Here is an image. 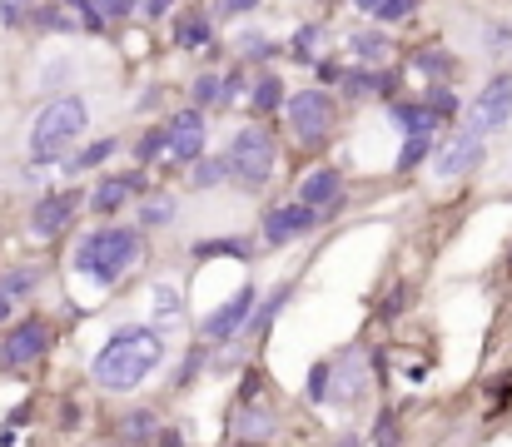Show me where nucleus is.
Here are the masks:
<instances>
[{
    "label": "nucleus",
    "mask_w": 512,
    "mask_h": 447,
    "mask_svg": "<svg viewBox=\"0 0 512 447\" xmlns=\"http://www.w3.org/2000/svg\"><path fill=\"white\" fill-rule=\"evenodd\" d=\"M294 199H304L309 209H319V214H324V224H329L343 204H348V199H343V169H334V164L309 169V174L299 179V194H294Z\"/></svg>",
    "instance_id": "nucleus-17"
},
{
    "label": "nucleus",
    "mask_w": 512,
    "mask_h": 447,
    "mask_svg": "<svg viewBox=\"0 0 512 447\" xmlns=\"http://www.w3.org/2000/svg\"><path fill=\"white\" fill-rule=\"evenodd\" d=\"M189 259H194V264H209V259L254 264V259H259V244H254L249 234H214V239H194V244H189Z\"/></svg>",
    "instance_id": "nucleus-23"
},
{
    "label": "nucleus",
    "mask_w": 512,
    "mask_h": 447,
    "mask_svg": "<svg viewBox=\"0 0 512 447\" xmlns=\"http://www.w3.org/2000/svg\"><path fill=\"white\" fill-rule=\"evenodd\" d=\"M170 154H165V164L174 169H189L194 159H204V145H209V120H204V110H174L170 120Z\"/></svg>",
    "instance_id": "nucleus-13"
},
{
    "label": "nucleus",
    "mask_w": 512,
    "mask_h": 447,
    "mask_svg": "<svg viewBox=\"0 0 512 447\" xmlns=\"http://www.w3.org/2000/svg\"><path fill=\"white\" fill-rule=\"evenodd\" d=\"M184 318H189V308H184V289L174 284V279H155L150 284V323L170 338L184 328Z\"/></svg>",
    "instance_id": "nucleus-21"
},
{
    "label": "nucleus",
    "mask_w": 512,
    "mask_h": 447,
    "mask_svg": "<svg viewBox=\"0 0 512 447\" xmlns=\"http://www.w3.org/2000/svg\"><path fill=\"white\" fill-rule=\"evenodd\" d=\"M145 254H150V244H145L140 224H95L75 239L70 269H75V279H85L95 289H120L145 264Z\"/></svg>",
    "instance_id": "nucleus-2"
},
{
    "label": "nucleus",
    "mask_w": 512,
    "mask_h": 447,
    "mask_svg": "<svg viewBox=\"0 0 512 447\" xmlns=\"http://www.w3.org/2000/svg\"><path fill=\"white\" fill-rule=\"evenodd\" d=\"M458 125H468V130H478V135H503L512 125V70H498V75H488L483 80V90L473 95V105L463 110V120Z\"/></svg>",
    "instance_id": "nucleus-9"
},
{
    "label": "nucleus",
    "mask_w": 512,
    "mask_h": 447,
    "mask_svg": "<svg viewBox=\"0 0 512 447\" xmlns=\"http://www.w3.org/2000/svg\"><path fill=\"white\" fill-rule=\"evenodd\" d=\"M373 353L363 348H343L339 358H329V388H324V403L319 408H358L373 388Z\"/></svg>",
    "instance_id": "nucleus-8"
},
{
    "label": "nucleus",
    "mask_w": 512,
    "mask_h": 447,
    "mask_svg": "<svg viewBox=\"0 0 512 447\" xmlns=\"http://www.w3.org/2000/svg\"><path fill=\"white\" fill-rule=\"evenodd\" d=\"M284 105H289L284 80H279L274 70H259L254 85H249V110H254V115H284Z\"/></svg>",
    "instance_id": "nucleus-26"
},
{
    "label": "nucleus",
    "mask_w": 512,
    "mask_h": 447,
    "mask_svg": "<svg viewBox=\"0 0 512 447\" xmlns=\"http://www.w3.org/2000/svg\"><path fill=\"white\" fill-rule=\"evenodd\" d=\"M150 184H145V169H125V174H105L95 189H90V209L100 219H115L130 199H145Z\"/></svg>",
    "instance_id": "nucleus-15"
},
{
    "label": "nucleus",
    "mask_w": 512,
    "mask_h": 447,
    "mask_svg": "<svg viewBox=\"0 0 512 447\" xmlns=\"http://www.w3.org/2000/svg\"><path fill=\"white\" fill-rule=\"evenodd\" d=\"M343 55L353 65H388L393 60V40H388L383 25H358V30L343 35Z\"/></svg>",
    "instance_id": "nucleus-22"
},
{
    "label": "nucleus",
    "mask_w": 512,
    "mask_h": 447,
    "mask_svg": "<svg viewBox=\"0 0 512 447\" xmlns=\"http://www.w3.org/2000/svg\"><path fill=\"white\" fill-rule=\"evenodd\" d=\"M483 159H488V135H478V130H468V125H453V130L443 135L438 154H433V179H438V184L468 179Z\"/></svg>",
    "instance_id": "nucleus-10"
},
{
    "label": "nucleus",
    "mask_w": 512,
    "mask_h": 447,
    "mask_svg": "<svg viewBox=\"0 0 512 447\" xmlns=\"http://www.w3.org/2000/svg\"><path fill=\"white\" fill-rule=\"evenodd\" d=\"M259 298H264V289H259L254 279H244L224 303H214V308L194 323V338H204V343H214V348L239 343V333L249 328V318H254V308H259Z\"/></svg>",
    "instance_id": "nucleus-7"
},
{
    "label": "nucleus",
    "mask_w": 512,
    "mask_h": 447,
    "mask_svg": "<svg viewBox=\"0 0 512 447\" xmlns=\"http://www.w3.org/2000/svg\"><path fill=\"white\" fill-rule=\"evenodd\" d=\"M508 174H512V164H508Z\"/></svg>",
    "instance_id": "nucleus-55"
},
{
    "label": "nucleus",
    "mask_w": 512,
    "mask_h": 447,
    "mask_svg": "<svg viewBox=\"0 0 512 447\" xmlns=\"http://www.w3.org/2000/svg\"><path fill=\"white\" fill-rule=\"evenodd\" d=\"M319 40H324V25H319V20H309V25H299V30H294L289 55H294V60H319Z\"/></svg>",
    "instance_id": "nucleus-39"
},
{
    "label": "nucleus",
    "mask_w": 512,
    "mask_h": 447,
    "mask_svg": "<svg viewBox=\"0 0 512 447\" xmlns=\"http://www.w3.org/2000/svg\"><path fill=\"white\" fill-rule=\"evenodd\" d=\"M284 125H289V140L299 149H319L334 140L339 130V100L319 85V90H294L289 105H284Z\"/></svg>",
    "instance_id": "nucleus-5"
},
{
    "label": "nucleus",
    "mask_w": 512,
    "mask_h": 447,
    "mask_svg": "<svg viewBox=\"0 0 512 447\" xmlns=\"http://www.w3.org/2000/svg\"><path fill=\"white\" fill-rule=\"evenodd\" d=\"M329 447H363V438H358V433H339Z\"/></svg>",
    "instance_id": "nucleus-52"
},
{
    "label": "nucleus",
    "mask_w": 512,
    "mask_h": 447,
    "mask_svg": "<svg viewBox=\"0 0 512 447\" xmlns=\"http://www.w3.org/2000/svg\"><path fill=\"white\" fill-rule=\"evenodd\" d=\"M85 199H90V194H80V189H45V194L35 199V209H30V239H35V244L60 239V234L75 224V214H80Z\"/></svg>",
    "instance_id": "nucleus-12"
},
{
    "label": "nucleus",
    "mask_w": 512,
    "mask_h": 447,
    "mask_svg": "<svg viewBox=\"0 0 512 447\" xmlns=\"http://www.w3.org/2000/svg\"><path fill=\"white\" fill-rule=\"evenodd\" d=\"M50 353H55V323L40 313H30L0 333V373H30Z\"/></svg>",
    "instance_id": "nucleus-6"
},
{
    "label": "nucleus",
    "mask_w": 512,
    "mask_h": 447,
    "mask_svg": "<svg viewBox=\"0 0 512 447\" xmlns=\"http://www.w3.org/2000/svg\"><path fill=\"white\" fill-rule=\"evenodd\" d=\"M229 438H239V443H269V438H279V413L264 398H234V408H229Z\"/></svg>",
    "instance_id": "nucleus-16"
},
{
    "label": "nucleus",
    "mask_w": 512,
    "mask_h": 447,
    "mask_svg": "<svg viewBox=\"0 0 512 447\" xmlns=\"http://www.w3.org/2000/svg\"><path fill=\"white\" fill-rule=\"evenodd\" d=\"M155 438H160V418H155L150 408H130V413L120 418V443L145 447V443H155Z\"/></svg>",
    "instance_id": "nucleus-32"
},
{
    "label": "nucleus",
    "mask_w": 512,
    "mask_h": 447,
    "mask_svg": "<svg viewBox=\"0 0 512 447\" xmlns=\"http://www.w3.org/2000/svg\"><path fill=\"white\" fill-rule=\"evenodd\" d=\"M368 438H373V447H403V423H398V413H378L373 418V428H368Z\"/></svg>",
    "instance_id": "nucleus-41"
},
{
    "label": "nucleus",
    "mask_w": 512,
    "mask_h": 447,
    "mask_svg": "<svg viewBox=\"0 0 512 447\" xmlns=\"http://www.w3.org/2000/svg\"><path fill=\"white\" fill-rule=\"evenodd\" d=\"M433 154H438V140H433V135H423V140H403L398 159H393V174H413V169H423Z\"/></svg>",
    "instance_id": "nucleus-37"
},
{
    "label": "nucleus",
    "mask_w": 512,
    "mask_h": 447,
    "mask_svg": "<svg viewBox=\"0 0 512 447\" xmlns=\"http://www.w3.org/2000/svg\"><path fill=\"white\" fill-rule=\"evenodd\" d=\"M224 179H234L229 174V154H209V159H194L189 164V189H199V194L204 189H219Z\"/></svg>",
    "instance_id": "nucleus-35"
},
{
    "label": "nucleus",
    "mask_w": 512,
    "mask_h": 447,
    "mask_svg": "<svg viewBox=\"0 0 512 447\" xmlns=\"http://www.w3.org/2000/svg\"><path fill=\"white\" fill-rule=\"evenodd\" d=\"M314 70H319V80H324V90H329V85H343V75H348V70H343L339 60H314Z\"/></svg>",
    "instance_id": "nucleus-46"
},
{
    "label": "nucleus",
    "mask_w": 512,
    "mask_h": 447,
    "mask_svg": "<svg viewBox=\"0 0 512 447\" xmlns=\"http://www.w3.org/2000/svg\"><path fill=\"white\" fill-rule=\"evenodd\" d=\"M294 294H299V284H294V279H284V284H279L274 294H264V298H259V308H254L249 328L239 333V343H259V338H264V333H269V328L279 323V313H284V308L294 303Z\"/></svg>",
    "instance_id": "nucleus-24"
},
{
    "label": "nucleus",
    "mask_w": 512,
    "mask_h": 447,
    "mask_svg": "<svg viewBox=\"0 0 512 447\" xmlns=\"http://www.w3.org/2000/svg\"><path fill=\"white\" fill-rule=\"evenodd\" d=\"M234 50H239V60H244V65H269V60L279 55V45H274L264 30H244Z\"/></svg>",
    "instance_id": "nucleus-38"
},
{
    "label": "nucleus",
    "mask_w": 512,
    "mask_h": 447,
    "mask_svg": "<svg viewBox=\"0 0 512 447\" xmlns=\"http://www.w3.org/2000/svg\"><path fill=\"white\" fill-rule=\"evenodd\" d=\"M224 80H229V100H224V105H234V100H239V95H244V90H249V85H254V80H249V75H244V70H229V75H224Z\"/></svg>",
    "instance_id": "nucleus-47"
},
{
    "label": "nucleus",
    "mask_w": 512,
    "mask_h": 447,
    "mask_svg": "<svg viewBox=\"0 0 512 447\" xmlns=\"http://www.w3.org/2000/svg\"><path fill=\"white\" fill-rule=\"evenodd\" d=\"M423 105H428L443 125H458V115H463V100H458L453 80H433V85L423 90Z\"/></svg>",
    "instance_id": "nucleus-33"
},
{
    "label": "nucleus",
    "mask_w": 512,
    "mask_h": 447,
    "mask_svg": "<svg viewBox=\"0 0 512 447\" xmlns=\"http://www.w3.org/2000/svg\"><path fill=\"white\" fill-rule=\"evenodd\" d=\"M388 125H393L403 140H423V135H433V140H438V135L448 130V125L423 105V95H413V100H388Z\"/></svg>",
    "instance_id": "nucleus-19"
},
{
    "label": "nucleus",
    "mask_w": 512,
    "mask_h": 447,
    "mask_svg": "<svg viewBox=\"0 0 512 447\" xmlns=\"http://www.w3.org/2000/svg\"><path fill=\"white\" fill-rule=\"evenodd\" d=\"M35 25H40V30H55V35H75V30H85V20H80L65 0L40 5V10H35Z\"/></svg>",
    "instance_id": "nucleus-36"
},
{
    "label": "nucleus",
    "mask_w": 512,
    "mask_h": 447,
    "mask_svg": "<svg viewBox=\"0 0 512 447\" xmlns=\"http://www.w3.org/2000/svg\"><path fill=\"white\" fill-rule=\"evenodd\" d=\"M75 80H80V60H75V55H50V60H40V70H35V85H40L45 100H50V95H70Z\"/></svg>",
    "instance_id": "nucleus-25"
},
{
    "label": "nucleus",
    "mask_w": 512,
    "mask_h": 447,
    "mask_svg": "<svg viewBox=\"0 0 512 447\" xmlns=\"http://www.w3.org/2000/svg\"><path fill=\"white\" fill-rule=\"evenodd\" d=\"M483 50H488V60H508L512 55V25L508 20H488V25H483Z\"/></svg>",
    "instance_id": "nucleus-40"
},
{
    "label": "nucleus",
    "mask_w": 512,
    "mask_h": 447,
    "mask_svg": "<svg viewBox=\"0 0 512 447\" xmlns=\"http://www.w3.org/2000/svg\"><path fill=\"white\" fill-rule=\"evenodd\" d=\"M224 100H229V80H224L219 70L194 75V85H189V105H194V110H219Z\"/></svg>",
    "instance_id": "nucleus-31"
},
{
    "label": "nucleus",
    "mask_w": 512,
    "mask_h": 447,
    "mask_svg": "<svg viewBox=\"0 0 512 447\" xmlns=\"http://www.w3.org/2000/svg\"><path fill=\"white\" fill-rule=\"evenodd\" d=\"M174 219H179V199H174V194H145V199H135V224H140L145 234L170 229Z\"/></svg>",
    "instance_id": "nucleus-27"
},
{
    "label": "nucleus",
    "mask_w": 512,
    "mask_h": 447,
    "mask_svg": "<svg viewBox=\"0 0 512 447\" xmlns=\"http://www.w3.org/2000/svg\"><path fill=\"white\" fill-rule=\"evenodd\" d=\"M174 5H179V0H145V5H140V15H145V20H165Z\"/></svg>",
    "instance_id": "nucleus-48"
},
{
    "label": "nucleus",
    "mask_w": 512,
    "mask_h": 447,
    "mask_svg": "<svg viewBox=\"0 0 512 447\" xmlns=\"http://www.w3.org/2000/svg\"><path fill=\"white\" fill-rule=\"evenodd\" d=\"M155 447H189V443H184V428H160Z\"/></svg>",
    "instance_id": "nucleus-50"
},
{
    "label": "nucleus",
    "mask_w": 512,
    "mask_h": 447,
    "mask_svg": "<svg viewBox=\"0 0 512 447\" xmlns=\"http://www.w3.org/2000/svg\"><path fill=\"white\" fill-rule=\"evenodd\" d=\"M229 447H269V443H239V438H229Z\"/></svg>",
    "instance_id": "nucleus-53"
},
{
    "label": "nucleus",
    "mask_w": 512,
    "mask_h": 447,
    "mask_svg": "<svg viewBox=\"0 0 512 447\" xmlns=\"http://www.w3.org/2000/svg\"><path fill=\"white\" fill-rule=\"evenodd\" d=\"M110 154H120V140L115 135H105V140H90V145H80L65 164H60V174L65 179H80V174H90V169H100Z\"/></svg>",
    "instance_id": "nucleus-28"
},
{
    "label": "nucleus",
    "mask_w": 512,
    "mask_h": 447,
    "mask_svg": "<svg viewBox=\"0 0 512 447\" xmlns=\"http://www.w3.org/2000/svg\"><path fill=\"white\" fill-rule=\"evenodd\" d=\"M319 224H324V214H319V209H309L304 199H284V204L264 209V224H259V244H264V249H284V244H294V239L314 234Z\"/></svg>",
    "instance_id": "nucleus-11"
},
{
    "label": "nucleus",
    "mask_w": 512,
    "mask_h": 447,
    "mask_svg": "<svg viewBox=\"0 0 512 447\" xmlns=\"http://www.w3.org/2000/svg\"><path fill=\"white\" fill-rule=\"evenodd\" d=\"M348 5L363 10V15H378V10H383V0H348Z\"/></svg>",
    "instance_id": "nucleus-51"
},
{
    "label": "nucleus",
    "mask_w": 512,
    "mask_h": 447,
    "mask_svg": "<svg viewBox=\"0 0 512 447\" xmlns=\"http://www.w3.org/2000/svg\"><path fill=\"white\" fill-rule=\"evenodd\" d=\"M95 5H100V15H105V20H125V15H130V5H125V0H95Z\"/></svg>",
    "instance_id": "nucleus-49"
},
{
    "label": "nucleus",
    "mask_w": 512,
    "mask_h": 447,
    "mask_svg": "<svg viewBox=\"0 0 512 447\" xmlns=\"http://www.w3.org/2000/svg\"><path fill=\"white\" fill-rule=\"evenodd\" d=\"M264 0H214V15L219 20H239V15H254Z\"/></svg>",
    "instance_id": "nucleus-44"
},
{
    "label": "nucleus",
    "mask_w": 512,
    "mask_h": 447,
    "mask_svg": "<svg viewBox=\"0 0 512 447\" xmlns=\"http://www.w3.org/2000/svg\"><path fill=\"white\" fill-rule=\"evenodd\" d=\"M40 284H45V269H40V264H5V269H0V333L10 328V318H15L30 298L40 294Z\"/></svg>",
    "instance_id": "nucleus-14"
},
{
    "label": "nucleus",
    "mask_w": 512,
    "mask_h": 447,
    "mask_svg": "<svg viewBox=\"0 0 512 447\" xmlns=\"http://www.w3.org/2000/svg\"><path fill=\"white\" fill-rule=\"evenodd\" d=\"M408 65L423 70L428 80H453V75H458V55H453L448 45H423V50L408 55Z\"/></svg>",
    "instance_id": "nucleus-29"
},
{
    "label": "nucleus",
    "mask_w": 512,
    "mask_h": 447,
    "mask_svg": "<svg viewBox=\"0 0 512 447\" xmlns=\"http://www.w3.org/2000/svg\"><path fill=\"white\" fill-rule=\"evenodd\" d=\"M125 5H130V10H140V5H145V0H125Z\"/></svg>",
    "instance_id": "nucleus-54"
},
{
    "label": "nucleus",
    "mask_w": 512,
    "mask_h": 447,
    "mask_svg": "<svg viewBox=\"0 0 512 447\" xmlns=\"http://www.w3.org/2000/svg\"><path fill=\"white\" fill-rule=\"evenodd\" d=\"M165 154H170V125H150V130H140L135 145H130V159H135L140 169L165 164Z\"/></svg>",
    "instance_id": "nucleus-30"
},
{
    "label": "nucleus",
    "mask_w": 512,
    "mask_h": 447,
    "mask_svg": "<svg viewBox=\"0 0 512 447\" xmlns=\"http://www.w3.org/2000/svg\"><path fill=\"white\" fill-rule=\"evenodd\" d=\"M214 25H219V15H214L209 5L174 10V20H170L174 50H214Z\"/></svg>",
    "instance_id": "nucleus-18"
},
{
    "label": "nucleus",
    "mask_w": 512,
    "mask_h": 447,
    "mask_svg": "<svg viewBox=\"0 0 512 447\" xmlns=\"http://www.w3.org/2000/svg\"><path fill=\"white\" fill-rule=\"evenodd\" d=\"M35 10H40L35 0H0V25L5 30H25L35 20Z\"/></svg>",
    "instance_id": "nucleus-43"
},
{
    "label": "nucleus",
    "mask_w": 512,
    "mask_h": 447,
    "mask_svg": "<svg viewBox=\"0 0 512 447\" xmlns=\"http://www.w3.org/2000/svg\"><path fill=\"white\" fill-rule=\"evenodd\" d=\"M413 10H418V0H383L378 20H383V25H398V20H408Z\"/></svg>",
    "instance_id": "nucleus-45"
},
{
    "label": "nucleus",
    "mask_w": 512,
    "mask_h": 447,
    "mask_svg": "<svg viewBox=\"0 0 512 447\" xmlns=\"http://www.w3.org/2000/svg\"><path fill=\"white\" fill-rule=\"evenodd\" d=\"M165 358H170V338L155 323H120L90 358V383L105 393H135L165 368Z\"/></svg>",
    "instance_id": "nucleus-1"
},
{
    "label": "nucleus",
    "mask_w": 512,
    "mask_h": 447,
    "mask_svg": "<svg viewBox=\"0 0 512 447\" xmlns=\"http://www.w3.org/2000/svg\"><path fill=\"white\" fill-rule=\"evenodd\" d=\"M408 303H413V289H408V279H398V284L388 289V298L378 303V323H398Z\"/></svg>",
    "instance_id": "nucleus-42"
},
{
    "label": "nucleus",
    "mask_w": 512,
    "mask_h": 447,
    "mask_svg": "<svg viewBox=\"0 0 512 447\" xmlns=\"http://www.w3.org/2000/svg\"><path fill=\"white\" fill-rule=\"evenodd\" d=\"M214 368V343H204V338H194L189 343V353L179 358V368H174V388H189L199 373H209Z\"/></svg>",
    "instance_id": "nucleus-34"
},
{
    "label": "nucleus",
    "mask_w": 512,
    "mask_h": 447,
    "mask_svg": "<svg viewBox=\"0 0 512 447\" xmlns=\"http://www.w3.org/2000/svg\"><path fill=\"white\" fill-rule=\"evenodd\" d=\"M90 120H95V105L85 100V95H50L40 110H35V120H30V130H25V164L30 169H55V164H65L80 140L90 135Z\"/></svg>",
    "instance_id": "nucleus-3"
},
{
    "label": "nucleus",
    "mask_w": 512,
    "mask_h": 447,
    "mask_svg": "<svg viewBox=\"0 0 512 447\" xmlns=\"http://www.w3.org/2000/svg\"><path fill=\"white\" fill-rule=\"evenodd\" d=\"M339 90L353 100H398V75L388 65H353Z\"/></svg>",
    "instance_id": "nucleus-20"
},
{
    "label": "nucleus",
    "mask_w": 512,
    "mask_h": 447,
    "mask_svg": "<svg viewBox=\"0 0 512 447\" xmlns=\"http://www.w3.org/2000/svg\"><path fill=\"white\" fill-rule=\"evenodd\" d=\"M229 174H234V184L244 189V194H259L269 179H274V169H279V140H274V130L269 125H259V120H249V125H239L234 135H229Z\"/></svg>",
    "instance_id": "nucleus-4"
}]
</instances>
